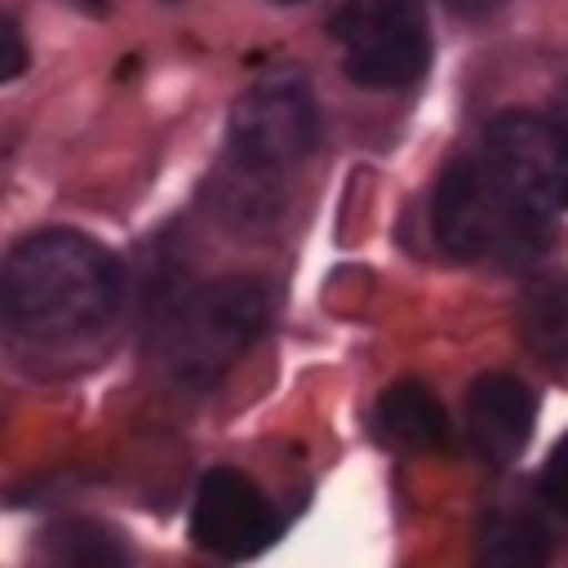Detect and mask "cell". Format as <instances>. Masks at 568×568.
Returning a JSON list of instances; mask_svg holds the SVG:
<instances>
[{"label":"cell","instance_id":"cell-15","mask_svg":"<svg viewBox=\"0 0 568 568\" xmlns=\"http://www.w3.org/2000/svg\"><path fill=\"white\" fill-rule=\"evenodd\" d=\"M453 13H462V18H484V13H493V9H501L506 0H444Z\"/></svg>","mask_w":568,"mask_h":568},{"label":"cell","instance_id":"cell-16","mask_svg":"<svg viewBox=\"0 0 568 568\" xmlns=\"http://www.w3.org/2000/svg\"><path fill=\"white\" fill-rule=\"evenodd\" d=\"M67 4H75V9H89V13H111V0H67Z\"/></svg>","mask_w":568,"mask_h":568},{"label":"cell","instance_id":"cell-2","mask_svg":"<svg viewBox=\"0 0 568 568\" xmlns=\"http://www.w3.org/2000/svg\"><path fill=\"white\" fill-rule=\"evenodd\" d=\"M430 226H435L439 248H448L462 262L497 257L515 266V262L537 257L541 244L550 240V217L519 204L497 182L484 155H470L444 169L435 186V204H430Z\"/></svg>","mask_w":568,"mask_h":568},{"label":"cell","instance_id":"cell-14","mask_svg":"<svg viewBox=\"0 0 568 568\" xmlns=\"http://www.w3.org/2000/svg\"><path fill=\"white\" fill-rule=\"evenodd\" d=\"M4 67H0V75L4 80H13V75H22L27 71V49H22V31H18V22L13 18H4Z\"/></svg>","mask_w":568,"mask_h":568},{"label":"cell","instance_id":"cell-1","mask_svg":"<svg viewBox=\"0 0 568 568\" xmlns=\"http://www.w3.org/2000/svg\"><path fill=\"white\" fill-rule=\"evenodd\" d=\"M124 293L115 253L75 231H40L22 240L0 275V306L13 333L31 342H67L102 328Z\"/></svg>","mask_w":568,"mask_h":568},{"label":"cell","instance_id":"cell-7","mask_svg":"<svg viewBox=\"0 0 568 568\" xmlns=\"http://www.w3.org/2000/svg\"><path fill=\"white\" fill-rule=\"evenodd\" d=\"M275 532L280 515L240 470L217 466L200 479L191 506V537L200 550L217 559H253L275 541Z\"/></svg>","mask_w":568,"mask_h":568},{"label":"cell","instance_id":"cell-13","mask_svg":"<svg viewBox=\"0 0 568 568\" xmlns=\"http://www.w3.org/2000/svg\"><path fill=\"white\" fill-rule=\"evenodd\" d=\"M541 497H546L555 510L568 515V435L555 444V453H550V462H546V470H541Z\"/></svg>","mask_w":568,"mask_h":568},{"label":"cell","instance_id":"cell-12","mask_svg":"<svg viewBox=\"0 0 568 568\" xmlns=\"http://www.w3.org/2000/svg\"><path fill=\"white\" fill-rule=\"evenodd\" d=\"M44 550L58 564H124L120 537L111 528H102V524H89V519H71V524L49 528Z\"/></svg>","mask_w":568,"mask_h":568},{"label":"cell","instance_id":"cell-9","mask_svg":"<svg viewBox=\"0 0 568 568\" xmlns=\"http://www.w3.org/2000/svg\"><path fill=\"white\" fill-rule=\"evenodd\" d=\"M377 426L390 444L408 453H444L453 439L444 404L422 382H395L377 399Z\"/></svg>","mask_w":568,"mask_h":568},{"label":"cell","instance_id":"cell-10","mask_svg":"<svg viewBox=\"0 0 568 568\" xmlns=\"http://www.w3.org/2000/svg\"><path fill=\"white\" fill-rule=\"evenodd\" d=\"M519 328L541 359L568 364V271L532 280L519 302Z\"/></svg>","mask_w":568,"mask_h":568},{"label":"cell","instance_id":"cell-5","mask_svg":"<svg viewBox=\"0 0 568 568\" xmlns=\"http://www.w3.org/2000/svg\"><path fill=\"white\" fill-rule=\"evenodd\" d=\"M320 142V115L306 80L297 75H266L257 80L231 111L226 155L248 173H280L306 160Z\"/></svg>","mask_w":568,"mask_h":568},{"label":"cell","instance_id":"cell-18","mask_svg":"<svg viewBox=\"0 0 568 568\" xmlns=\"http://www.w3.org/2000/svg\"><path fill=\"white\" fill-rule=\"evenodd\" d=\"M280 4H297V0H280Z\"/></svg>","mask_w":568,"mask_h":568},{"label":"cell","instance_id":"cell-6","mask_svg":"<svg viewBox=\"0 0 568 568\" xmlns=\"http://www.w3.org/2000/svg\"><path fill=\"white\" fill-rule=\"evenodd\" d=\"M497 182L541 217L568 209V129L555 115L506 111L488 124L484 151Z\"/></svg>","mask_w":568,"mask_h":568},{"label":"cell","instance_id":"cell-17","mask_svg":"<svg viewBox=\"0 0 568 568\" xmlns=\"http://www.w3.org/2000/svg\"><path fill=\"white\" fill-rule=\"evenodd\" d=\"M550 115H555V120H559V124L568 129V89H564V93L555 98V111H550Z\"/></svg>","mask_w":568,"mask_h":568},{"label":"cell","instance_id":"cell-3","mask_svg":"<svg viewBox=\"0 0 568 568\" xmlns=\"http://www.w3.org/2000/svg\"><path fill=\"white\" fill-rule=\"evenodd\" d=\"M266 328V293L253 280H222L160 320V351L182 386H213Z\"/></svg>","mask_w":568,"mask_h":568},{"label":"cell","instance_id":"cell-8","mask_svg":"<svg viewBox=\"0 0 568 568\" xmlns=\"http://www.w3.org/2000/svg\"><path fill=\"white\" fill-rule=\"evenodd\" d=\"M466 435L488 466H510L532 435V390L506 373L479 377L466 395Z\"/></svg>","mask_w":568,"mask_h":568},{"label":"cell","instance_id":"cell-4","mask_svg":"<svg viewBox=\"0 0 568 568\" xmlns=\"http://www.w3.org/2000/svg\"><path fill=\"white\" fill-rule=\"evenodd\" d=\"M333 40L346 75L364 89H404L430 62V27L417 0H346Z\"/></svg>","mask_w":568,"mask_h":568},{"label":"cell","instance_id":"cell-11","mask_svg":"<svg viewBox=\"0 0 568 568\" xmlns=\"http://www.w3.org/2000/svg\"><path fill=\"white\" fill-rule=\"evenodd\" d=\"M475 555H479V564H493V568H532V564L550 559V537L532 515L497 510L479 524Z\"/></svg>","mask_w":568,"mask_h":568}]
</instances>
